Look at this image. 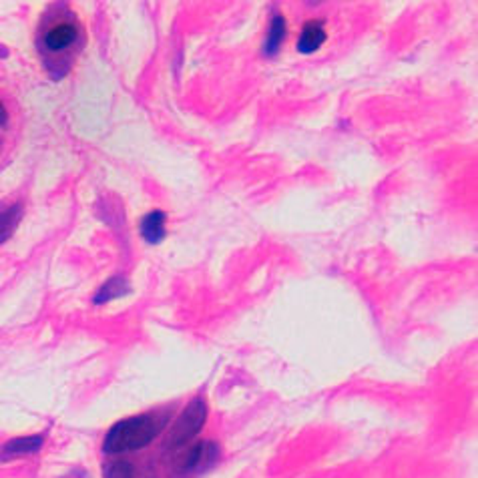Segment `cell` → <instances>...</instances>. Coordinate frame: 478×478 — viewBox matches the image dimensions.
Returning a JSON list of instances; mask_svg holds the SVG:
<instances>
[{"instance_id": "11", "label": "cell", "mask_w": 478, "mask_h": 478, "mask_svg": "<svg viewBox=\"0 0 478 478\" xmlns=\"http://www.w3.org/2000/svg\"><path fill=\"white\" fill-rule=\"evenodd\" d=\"M135 477V470H133V464L131 462H125V460H117L113 464L107 466L105 470V478H133Z\"/></svg>"}, {"instance_id": "1", "label": "cell", "mask_w": 478, "mask_h": 478, "mask_svg": "<svg viewBox=\"0 0 478 478\" xmlns=\"http://www.w3.org/2000/svg\"><path fill=\"white\" fill-rule=\"evenodd\" d=\"M167 418H165V414H161V416L141 414V416L121 420L109 430V434L103 442V450L107 454H125V452L145 449L159 436Z\"/></svg>"}, {"instance_id": "7", "label": "cell", "mask_w": 478, "mask_h": 478, "mask_svg": "<svg viewBox=\"0 0 478 478\" xmlns=\"http://www.w3.org/2000/svg\"><path fill=\"white\" fill-rule=\"evenodd\" d=\"M286 21L281 14H275L269 23V30H268V38L264 42V53L268 57H273L279 49H281V42L286 38Z\"/></svg>"}, {"instance_id": "8", "label": "cell", "mask_w": 478, "mask_h": 478, "mask_svg": "<svg viewBox=\"0 0 478 478\" xmlns=\"http://www.w3.org/2000/svg\"><path fill=\"white\" fill-rule=\"evenodd\" d=\"M42 446V436H21L14 440H8L2 449V456H14V454H30Z\"/></svg>"}, {"instance_id": "6", "label": "cell", "mask_w": 478, "mask_h": 478, "mask_svg": "<svg viewBox=\"0 0 478 478\" xmlns=\"http://www.w3.org/2000/svg\"><path fill=\"white\" fill-rule=\"evenodd\" d=\"M141 236L149 243H161L165 238V213L151 211L141 221Z\"/></svg>"}, {"instance_id": "12", "label": "cell", "mask_w": 478, "mask_h": 478, "mask_svg": "<svg viewBox=\"0 0 478 478\" xmlns=\"http://www.w3.org/2000/svg\"><path fill=\"white\" fill-rule=\"evenodd\" d=\"M6 119H8V113H6V109H4V105H2V101H0V125H4Z\"/></svg>"}, {"instance_id": "5", "label": "cell", "mask_w": 478, "mask_h": 478, "mask_svg": "<svg viewBox=\"0 0 478 478\" xmlns=\"http://www.w3.org/2000/svg\"><path fill=\"white\" fill-rule=\"evenodd\" d=\"M326 29L324 21H307L301 29L298 40V51L301 55H312L316 53L324 42H326Z\"/></svg>"}, {"instance_id": "10", "label": "cell", "mask_w": 478, "mask_h": 478, "mask_svg": "<svg viewBox=\"0 0 478 478\" xmlns=\"http://www.w3.org/2000/svg\"><path fill=\"white\" fill-rule=\"evenodd\" d=\"M18 215H21L18 207H12V210H6L4 213H0V243L4 239H8V236L12 234V229L16 227Z\"/></svg>"}, {"instance_id": "2", "label": "cell", "mask_w": 478, "mask_h": 478, "mask_svg": "<svg viewBox=\"0 0 478 478\" xmlns=\"http://www.w3.org/2000/svg\"><path fill=\"white\" fill-rule=\"evenodd\" d=\"M79 36H81L79 23L71 14H62L53 18L49 27H45L40 36V49L49 57H62L77 47Z\"/></svg>"}, {"instance_id": "3", "label": "cell", "mask_w": 478, "mask_h": 478, "mask_svg": "<svg viewBox=\"0 0 478 478\" xmlns=\"http://www.w3.org/2000/svg\"><path fill=\"white\" fill-rule=\"evenodd\" d=\"M205 420H207V406H205L203 400L195 398L185 408V412L181 414L179 420L173 424V428L169 432V438H167L169 446L171 449H183L185 444H189V440H193L199 434Z\"/></svg>"}, {"instance_id": "9", "label": "cell", "mask_w": 478, "mask_h": 478, "mask_svg": "<svg viewBox=\"0 0 478 478\" xmlns=\"http://www.w3.org/2000/svg\"><path fill=\"white\" fill-rule=\"evenodd\" d=\"M125 294H129V286L125 284V279L113 277V279H109L107 284H103V288H101L99 294L95 296V301H97V303H103V301H109V299L121 298V296H125Z\"/></svg>"}, {"instance_id": "4", "label": "cell", "mask_w": 478, "mask_h": 478, "mask_svg": "<svg viewBox=\"0 0 478 478\" xmlns=\"http://www.w3.org/2000/svg\"><path fill=\"white\" fill-rule=\"evenodd\" d=\"M215 458H217V446L213 442L185 444L173 458V468L177 475H185V473L197 470L203 464H210Z\"/></svg>"}]
</instances>
